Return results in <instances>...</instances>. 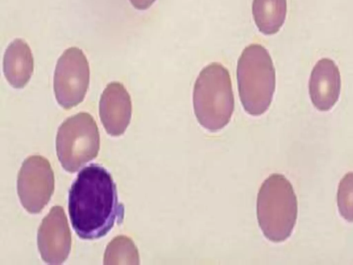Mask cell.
<instances>
[{"label": "cell", "mask_w": 353, "mask_h": 265, "mask_svg": "<svg viewBox=\"0 0 353 265\" xmlns=\"http://www.w3.org/2000/svg\"><path fill=\"white\" fill-rule=\"evenodd\" d=\"M90 80L88 60L78 48L65 50L59 57L54 75V91L57 102L65 109L81 103Z\"/></svg>", "instance_id": "obj_6"}, {"label": "cell", "mask_w": 353, "mask_h": 265, "mask_svg": "<svg viewBox=\"0 0 353 265\" xmlns=\"http://www.w3.org/2000/svg\"><path fill=\"white\" fill-rule=\"evenodd\" d=\"M286 12V0H253V18L259 30L264 35L276 33L285 21Z\"/></svg>", "instance_id": "obj_12"}, {"label": "cell", "mask_w": 353, "mask_h": 265, "mask_svg": "<svg viewBox=\"0 0 353 265\" xmlns=\"http://www.w3.org/2000/svg\"><path fill=\"white\" fill-rule=\"evenodd\" d=\"M68 211L72 228L81 239L100 238L122 222L124 206L106 169L92 164L79 173L70 189Z\"/></svg>", "instance_id": "obj_1"}, {"label": "cell", "mask_w": 353, "mask_h": 265, "mask_svg": "<svg viewBox=\"0 0 353 265\" xmlns=\"http://www.w3.org/2000/svg\"><path fill=\"white\" fill-rule=\"evenodd\" d=\"M337 206L341 217L353 222V173H347L340 181L337 190Z\"/></svg>", "instance_id": "obj_14"}, {"label": "cell", "mask_w": 353, "mask_h": 265, "mask_svg": "<svg viewBox=\"0 0 353 265\" xmlns=\"http://www.w3.org/2000/svg\"><path fill=\"white\" fill-rule=\"evenodd\" d=\"M193 107L198 122L210 132L229 123L234 101L230 76L223 65L212 63L200 72L194 86Z\"/></svg>", "instance_id": "obj_2"}, {"label": "cell", "mask_w": 353, "mask_h": 265, "mask_svg": "<svg viewBox=\"0 0 353 265\" xmlns=\"http://www.w3.org/2000/svg\"><path fill=\"white\" fill-rule=\"evenodd\" d=\"M99 144L95 121L90 114L79 112L65 120L58 129V159L65 170L74 173L97 157Z\"/></svg>", "instance_id": "obj_5"}, {"label": "cell", "mask_w": 353, "mask_h": 265, "mask_svg": "<svg viewBox=\"0 0 353 265\" xmlns=\"http://www.w3.org/2000/svg\"><path fill=\"white\" fill-rule=\"evenodd\" d=\"M71 233L63 208L53 206L42 220L37 245L42 259L48 264H62L71 249Z\"/></svg>", "instance_id": "obj_8"}, {"label": "cell", "mask_w": 353, "mask_h": 265, "mask_svg": "<svg viewBox=\"0 0 353 265\" xmlns=\"http://www.w3.org/2000/svg\"><path fill=\"white\" fill-rule=\"evenodd\" d=\"M99 115L109 135L123 134L131 119L132 103L123 84L112 82L107 85L101 96Z\"/></svg>", "instance_id": "obj_9"}, {"label": "cell", "mask_w": 353, "mask_h": 265, "mask_svg": "<svg viewBox=\"0 0 353 265\" xmlns=\"http://www.w3.org/2000/svg\"><path fill=\"white\" fill-rule=\"evenodd\" d=\"M339 70L330 59L323 58L314 66L309 80V94L314 106L328 111L337 102L341 92Z\"/></svg>", "instance_id": "obj_10"}, {"label": "cell", "mask_w": 353, "mask_h": 265, "mask_svg": "<svg viewBox=\"0 0 353 265\" xmlns=\"http://www.w3.org/2000/svg\"><path fill=\"white\" fill-rule=\"evenodd\" d=\"M33 72V58L28 45L17 39L10 43L3 58V72L9 84L15 88H23Z\"/></svg>", "instance_id": "obj_11"}, {"label": "cell", "mask_w": 353, "mask_h": 265, "mask_svg": "<svg viewBox=\"0 0 353 265\" xmlns=\"http://www.w3.org/2000/svg\"><path fill=\"white\" fill-rule=\"evenodd\" d=\"M54 188V173L48 159L40 155L26 159L17 179L18 195L24 208L30 213L41 212Z\"/></svg>", "instance_id": "obj_7"}, {"label": "cell", "mask_w": 353, "mask_h": 265, "mask_svg": "<svg viewBox=\"0 0 353 265\" xmlns=\"http://www.w3.org/2000/svg\"><path fill=\"white\" fill-rule=\"evenodd\" d=\"M298 213L293 187L283 175H270L261 185L256 202V215L264 236L281 242L291 235Z\"/></svg>", "instance_id": "obj_3"}, {"label": "cell", "mask_w": 353, "mask_h": 265, "mask_svg": "<svg viewBox=\"0 0 353 265\" xmlns=\"http://www.w3.org/2000/svg\"><path fill=\"white\" fill-rule=\"evenodd\" d=\"M103 264H139V252L133 241L124 235L114 237L106 247Z\"/></svg>", "instance_id": "obj_13"}, {"label": "cell", "mask_w": 353, "mask_h": 265, "mask_svg": "<svg viewBox=\"0 0 353 265\" xmlns=\"http://www.w3.org/2000/svg\"><path fill=\"white\" fill-rule=\"evenodd\" d=\"M156 0H130L132 6L138 10H145L150 7Z\"/></svg>", "instance_id": "obj_15"}, {"label": "cell", "mask_w": 353, "mask_h": 265, "mask_svg": "<svg viewBox=\"0 0 353 265\" xmlns=\"http://www.w3.org/2000/svg\"><path fill=\"white\" fill-rule=\"evenodd\" d=\"M239 97L245 111L259 116L268 110L275 90L272 58L263 46L253 43L242 52L237 63Z\"/></svg>", "instance_id": "obj_4"}]
</instances>
